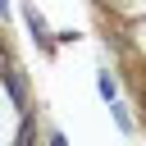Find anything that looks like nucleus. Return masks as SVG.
<instances>
[{
    "mask_svg": "<svg viewBox=\"0 0 146 146\" xmlns=\"http://www.w3.org/2000/svg\"><path fill=\"white\" fill-rule=\"evenodd\" d=\"M0 78H5V91H9V100H14V105L27 114V78H23V68L5 64V73H0Z\"/></svg>",
    "mask_w": 146,
    "mask_h": 146,
    "instance_id": "nucleus-1",
    "label": "nucleus"
},
{
    "mask_svg": "<svg viewBox=\"0 0 146 146\" xmlns=\"http://www.w3.org/2000/svg\"><path fill=\"white\" fill-rule=\"evenodd\" d=\"M23 18H27V27H32L36 36H46V23H41V14H36V9H23Z\"/></svg>",
    "mask_w": 146,
    "mask_h": 146,
    "instance_id": "nucleus-2",
    "label": "nucleus"
},
{
    "mask_svg": "<svg viewBox=\"0 0 146 146\" xmlns=\"http://www.w3.org/2000/svg\"><path fill=\"white\" fill-rule=\"evenodd\" d=\"M96 87H100V96H105V100H114V91H119V87H114V78H110V73H100V82H96Z\"/></svg>",
    "mask_w": 146,
    "mask_h": 146,
    "instance_id": "nucleus-3",
    "label": "nucleus"
},
{
    "mask_svg": "<svg viewBox=\"0 0 146 146\" xmlns=\"http://www.w3.org/2000/svg\"><path fill=\"white\" fill-rule=\"evenodd\" d=\"M5 14H9V0H0V18H5Z\"/></svg>",
    "mask_w": 146,
    "mask_h": 146,
    "instance_id": "nucleus-4",
    "label": "nucleus"
}]
</instances>
